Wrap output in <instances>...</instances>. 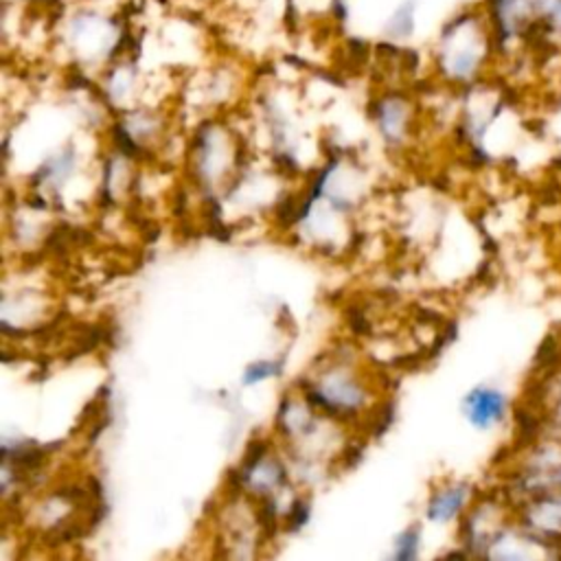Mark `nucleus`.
I'll use <instances>...</instances> for the list:
<instances>
[{"mask_svg":"<svg viewBox=\"0 0 561 561\" xmlns=\"http://www.w3.org/2000/svg\"><path fill=\"white\" fill-rule=\"evenodd\" d=\"M467 421L478 430H491L500 425L508 414V399L502 390L491 386H478L469 390L462 401Z\"/></svg>","mask_w":561,"mask_h":561,"instance_id":"1","label":"nucleus"},{"mask_svg":"<svg viewBox=\"0 0 561 561\" xmlns=\"http://www.w3.org/2000/svg\"><path fill=\"white\" fill-rule=\"evenodd\" d=\"M469 497V484L456 482L436 491L427 504V517L432 522H447L456 517Z\"/></svg>","mask_w":561,"mask_h":561,"instance_id":"2","label":"nucleus"},{"mask_svg":"<svg viewBox=\"0 0 561 561\" xmlns=\"http://www.w3.org/2000/svg\"><path fill=\"white\" fill-rule=\"evenodd\" d=\"M278 373H280V364L278 362H259V364H252V366L245 368L243 381L245 383H256V381L274 377Z\"/></svg>","mask_w":561,"mask_h":561,"instance_id":"3","label":"nucleus"},{"mask_svg":"<svg viewBox=\"0 0 561 561\" xmlns=\"http://www.w3.org/2000/svg\"><path fill=\"white\" fill-rule=\"evenodd\" d=\"M397 548H399V550H397V557H399V559H412V557H416L419 530H416V528H408V530L401 535Z\"/></svg>","mask_w":561,"mask_h":561,"instance_id":"4","label":"nucleus"},{"mask_svg":"<svg viewBox=\"0 0 561 561\" xmlns=\"http://www.w3.org/2000/svg\"><path fill=\"white\" fill-rule=\"evenodd\" d=\"M307 519H309V506H307L302 500H296L294 506H291V511H289V515H287V526H289L291 530H296V528H300Z\"/></svg>","mask_w":561,"mask_h":561,"instance_id":"5","label":"nucleus"}]
</instances>
